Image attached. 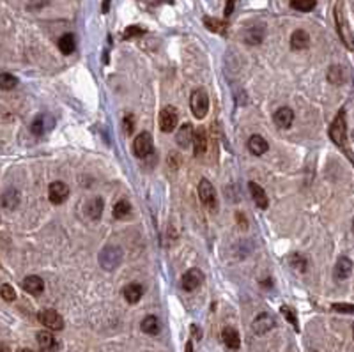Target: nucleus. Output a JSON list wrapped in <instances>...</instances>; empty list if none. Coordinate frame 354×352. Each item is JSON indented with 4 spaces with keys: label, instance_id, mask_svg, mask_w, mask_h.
<instances>
[{
    "label": "nucleus",
    "instance_id": "nucleus-1",
    "mask_svg": "<svg viewBox=\"0 0 354 352\" xmlns=\"http://www.w3.org/2000/svg\"><path fill=\"white\" fill-rule=\"evenodd\" d=\"M329 138L333 140L335 145H338L340 149H344L345 153H347L349 159H352L351 153H349V147H347V124H345L344 112H340L335 117V121L331 122V126H329Z\"/></svg>",
    "mask_w": 354,
    "mask_h": 352
},
{
    "label": "nucleus",
    "instance_id": "nucleus-2",
    "mask_svg": "<svg viewBox=\"0 0 354 352\" xmlns=\"http://www.w3.org/2000/svg\"><path fill=\"white\" fill-rule=\"evenodd\" d=\"M190 108L195 119H204L209 112V96L204 89H195L190 96Z\"/></svg>",
    "mask_w": 354,
    "mask_h": 352
},
{
    "label": "nucleus",
    "instance_id": "nucleus-3",
    "mask_svg": "<svg viewBox=\"0 0 354 352\" xmlns=\"http://www.w3.org/2000/svg\"><path fill=\"white\" fill-rule=\"evenodd\" d=\"M121 262H122V250L119 246H106L99 253V264L106 271H112L115 267H119Z\"/></svg>",
    "mask_w": 354,
    "mask_h": 352
},
{
    "label": "nucleus",
    "instance_id": "nucleus-4",
    "mask_svg": "<svg viewBox=\"0 0 354 352\" xmlns=\"http://www.w3.org/2000/svg\"><path fill=\"white\" fill-rule=\"evenodd\" d=\"M198 198H200V202L204 203L209 211L218 209L216 190H214V186L208 181V179H200V184H198Z\"/></svg>",
    "mask_w": 354,
    "mask_h": 352
},
{
    "label": "nucleus",
    "instance_id": "nucleus-5",
    "mask_svg": "<svg viewBox=\"0 0 354 352\" xmlns=\"http://www.w3.org/2000/svg\"><path fill=\"white\" fill-rule=\"evenodd\" d=\"M153 149H154V143H153V137H151V133H140L138 137H135L133 140V153L137 158H147V156L153 154Z\"/></svg>",
    "mask_w": 354,
    "mask_h": 352
},
{
    "label": "nucleus",
    "instance_id": "nucleus-6",
    "mask_svg": "<svg viewBox=\"0 0 354 352\" xmlns=\"http://www.w3.org/2000/svg\"><path fill=\"white\" fill-rule=\"evenodd\" d=\"M177 122H179V115L174 106H165L160 112V129L163 133H172L177 127Z\"/></svg>",
    "mask_w": 354,
    "mask_h": 352
},
{
    "label": "nucleus",
    "instance_id": "nucleus-7",
    "mask_svg": "<svg viewBox=\"0 0 354 352\" xmlns=\"http://www.w3.org/2000/svg\"><path fill=\"white\" fill-rule=\"evenodd\" d=\"M38 319H39V322H41L43 326L48 327V329H51V331H61L62 327H64V321H62V317L55 310L39 311Z\"/></svg>",
    "mask_w": 354,
    "mask_h": 352
},
{
    "label": "nucleus",
    "instance_id": "nucleus-8",
    "mask_svg": "<svg viewBox=\"0 0 354 352\" xmlns=\"http://www.w3.org/2000/svg\"><path fill=\"white\" fill-rule=\"evenodd\" d=\"M67 197H69V188H67L66 182L62 181H55L50 184V190H48V198L51 203H55V206H61V203H64Z\"/></svg>",
    "mask_w": 354,
    "mask_h": 352
},
{
    "label": "nucleus",
    "instance_id": "nucleus-9",
    "mask_svg": "<svg viewBox=\"0 0 354 352\" xmlns=\"http://www.w3.org/2000/svg\"><path fill=\"white\" fill-rule=\"evenodd\" d=\"M204 282V274H202L200 269H188L184 274H182V289L186 292H193L195 289L200 287V283Z\"/></svg>",
    "mask_w": 354,
    "mask_h": 352
},
{
    "label": "nucleus",
    "instance_id": "nucleus-10",
    "mask_svg": "<svg viewBox=\"0 0 354 352\" xmlns=\"http://www.w3.org/2000/svg\"><path fill=\"white\" fill-rule=\"evenodd\" d=\"M274 319L269 313H260L258 317H255V321L252 322V331L255 335H266L268 331H271L274 327Z\"/></svg>",
    "mask_w": 354,
    "mask_h": 352
},
{
    "label": "nucleus",
    "instance_id": "nucleus-11",
    "mask_svg": "<svg viewBox=\"0 0 354 352\" xmlns=\"http://www.w3.org/2000/svg\"><path fill=\"white\" fill-rule=\"evenodd\" d=\"M248 190H250V195H252L253 202H255V206L258 207V209H268V207H269V198H268V195H266L264 188H262L260 184H257V182H250Z\"/></svg>",
    "mask_w": 354,
    "mask_h": 352
},
{
    "label": "nucleus",
    "instance_id": "nucleus-12",
    "mask_svg": "<svg viewBox=\"0 0 354 352\" xmlns=\"http://www.w3.org/2000/svg\"><path fill=\"white\" fill-rule=\"evenodd\" d=\"M352 273V261L347 257H340L338 262L335 264V269H333V276H335L337 282H344L347 280Z\"/></svg>",
    "mask_w": 354,
    "mask_h": 352
},
{
    "label": "nucleus",
    "instance_id": "nucleus-13",
    "mask_svg": "<svg viewBox=\"0 0 354 352\" xmlns=\"http://www.w3.org/2000/svg\"><path fill=\"white\" fill-rule=\"evenodd\" d=\"M192 142H193L195 158H200V156L208 151V133H206L204 127H198L197 131H193Z\"/></svg>",
    "mask_w": 354,
    "mask_h": 352
},
{
    "label": "nucleus",
    "instance_id": "nucleus-14",
    "mask_svg": "<svg viewBox=\"0 0 354 352\" xmlns=\"http://www.w3.org/2000/svg\"><path fill=\"white\" fill-rule=\"evenodd\" d=\"M292 122H294V112L290 110V108L284 106V108H278V110L274 112V124H276L278 127L287 129V127L292 126Z\"/></svg>",
    "mask_w": 354,
    "mask_h": 352
},
{
    "label": "nucleus",
    "instance_id": "nucleus-15",
    "mask_svg": "<svg viewBox=\"0 0 354 352\" xmlns=\"http://www.w3.org/2000/svg\"><path fill=\"white\" fill-rule=\"evenodd\" d=\"M38 343L45 352H51V350L61 349V343L55 340V337L50 333V331H39V333H38Z\"/></svg>",
    "mask_w": 354,
    "mask_h": 352
},
{
    "label": "nucleus",
    "instance_id": "nucleus-16",
    "mask_svg": "<svg viewBox=\"0 0 354 352\" xmlns=\"http://www.w3.org/2000/svg\"><path fill=\"white\" fill-rule=\"evenodd\" d=\"M221 340H223L227 349H230V350H237L241 347L239 333H237L234 327H225V329L221 331Z\"/></svg>",
    "mask_w": 354,
    "mask_h": 352
},
{
    "label": "nucleus",
    "instance_id": "nucleus-17",
    "mask_svg": "<svg viewBox=\"0 0 354 352\" xmlns=\"http://www.w3.org/2000/svg\"><path fill=\"white\" fill-rule=\"evenodd\" d=\"M22 285H23V289H25V292H29V294H32V295H39L45 290V282L35 274L27 276V278L23 280Z\"/></svg>",
    "mask_w": 354,
    "mask_h": 352
},
{
    "label": "nucleus",
    "instance_id": "nucleus-18",
    "mask_svg": "<svg viewBox=\"0 0 354 352\" xmlns=\"http://www.w3.org/2000/svg\"><path fill=\"white\" fill-rule=\"evenodd\" d=\"M51 126H53V119L45 114V115H39V117L34 119L32 126H30V131H32L35 137H41V135H45V131L50 129Z\"/></svg>",
    "mask_w": 354,
    "mask_h": 352
},
{
    "label": "nucleus",
    "instance_id": "nucleus-19",
    "mask_svg": "<svg viewBox=\"0 0 354 352\" xmlns=\"http://www.w3.org/2000/svg\"><path fill=\"white\" fill-rule=\"evenodd\" d=\"M310 46V35L306 30H296L292 34V38H290V48L296 51H301V50H306V48Z\"/></svg>",
    "mask_w": 354,
    "mask_h": 352
},
{
    "label": "nucleus",
    "instance_id": "nucleus-20",
    "mask_svg": "<svg viewBox=\"0 0 354 352\" xmlns=\"http://www.w3.org/2000/svg\"><path fill=\"white\" fill-rule=\"evenodd\" d=\"M248 149H250V153H252V154L262 156V154H266L269 151V143L266 142L260 135H252L250 140H248Z\"/></svg>",
    "mask_w": 354,
    "mask_h": 352
},
{
    "label": "nucleus",
    "instance_id": "nucleus-21",
    "mask_svg": "<svg viewBox=\"0 0 354 352\" xmlns=\"http://www.w3.org/2000/svg\"><path fill=\"white\" fill-rule=\"evenodd\" d=\"M192 138H193V126L190 122L182 124L181 127H179L177 131V137H176V142L179 147H182V149H186V147L192 143Z\"/></svg>",
    "mask_w": 354,
    "mask_h": 352
},
{
    "label": "nucleus",
    "instance_id": "nucleus-22",
    "mask_svg": "<svg viewBox=\"0 0 354 352\" xmlns=\"http://www.w3.org/2000/svg\"><path fill=\"white\" fill-rule=\"evenodd\" d=\"M144 295V287L140 283H129L128 287L124 289V299L129 303V305H135L138 303Z\"/></svg>",
    "mask_w": 354,
    "mask_h": 352
},
{
    "label": "nucleus",
    "instance_id": "nucleus-23",
    "mask_svg": "<svg viewBox=\"0 0 354 352\" xmlns=\"http://www.w3.org/2000/svg\"><path fill=\"white\" fill-rule=\"evenodd\" d=\"M85 214L89 216L92 221H98V219L101 218V214H103V200L98 198V197L89 200V202H87V206H85Z\"/></svg>",
    "mask_w": 354,
    "mask_h": 352
},
{
    "label": "nucleus",
    "instance_id": "nucleus-24",
    "mask_svg": "<svg viewBox=\"0 0 354 352\" xmlns=\"http://www.w3.org/2000/svg\"><path fill=\"white\" fill-rule=\"evenodd\" d=\"M142 331L154 337V335L160 333V321H158L154 315H147L144 321H142Z\"/></svg>",
    "mask_w": 354,
    "mask_h": 352
},
{
    "label": "nucleus",
    "instance_id": "nucleus-25",
    "mask_svg": "<svg viewBox=\"0 0 354 352\" xmlns=\"http://www.w3.org/2000/svg\"><path fill=\"white\" fill-rule=\"evenodd\" d=\"M74 35L73 34H64L61 39H59V50L64 55H71L74 51Z\"/></svg>",
    "mask_w": 354,
    "mask_h": 352
},
{
    "label": "nucleus",
    "instance_id": "nucleus-26",
    "mask_svg": "<svg viewBox=\"0 0 354 352\" xmlns=\"http://www.w3.org/2000/svg\"><path fill=\"white\" fill-rule=\"evenodd\" d=\"M328 80L331 83H335V85H340V83H344L345 82V71H344V67L342 66H331L329 67V71H328Z\"/></svg>",
    "mask_w": 354,
    "mask_h": 352
},
{
    "label": "nucleus",
    "instance_id": "nucleus-27",
    "mask_svg": "<svg viewBox=\"0 0 354 352\" xmlns=\"http://www.w3.org/2000/svg\"><path fill=\"white\" fill-rule=\"evenodd\" d=\"M129 213H131V206H129V202H126V200H119V202L114 206V211H112L115 219H124Z\"/></svg>",
    "mask_w": 354,
    "mask_h": 352
},
{
    "label": "nucleus",
    "instance_id": "nucleus-28",
    "mask_svg": "<svg viewBox=\"0 0 354 352\" xmlns=\"http://www.w3.org/2000/svg\"><path fill=\"white\" fill-rule=\"evenodd\" d=\"M204 25L208 27L211 32H216V34H225V30H227L225 22H220V20H216V18H211V16H206L204 18Z\"/></svg>",
    "mask_w": 354,
    "mask_h": 352
},
{
    "label": "nucleus",
    "instance_id": "nucleus-29",
    "mask_svg": "<svg viewBox=\"0 0 354 352\" xmlns=\"http://www.w3.org/2000/svg\"><path fill=\"white\" fill-rule=\"evenodd\" d=\"M2 203L7 209H14V207L20 203V195L16 190H7L6 193L2 195Z\"/></svg>",
    "mask_w": 354,
    "mask_h": 352
},
{
    "label": "nucleus",
    "instance_id": "nucleus-30",
    "mask_svg": "<svg viewBox=\"0 0 354 352\" xmlns=\"http://www.w3.org/2000/svg\"><path fill=\"white\" fill-rule=\"evenodd\" d=\"M317 6V0H290V7L301 13H310Z\"/></svg>",
    "mask_w": 354,
    "mask_h": 352
},
{
    "label": "nucleus",
    "instance_id": "nucleus-31",
    "mask_svg": "<svg viewBox=\"0 0 354 352\" xmlns=\"http://www.w3.org/2000/svg\"><path fill=\"white\" fill-rule=\"evenodd\" d=\"M262 38H264V27H258V30L257 27H253V29L246 32V43H250V45H258Z\"/></svg>",
    "mask_w": 354,
    "mask_h": 352
},
{
    "label": "nucleus",
    "instance_id": "nucleus-32",
    "mask_svg": "<svg viewBox=\"0 0 354 352\" xmlns=\"http://www.w3.org/2000/svg\"><path fill=\"white\" fill-rule=\"evenodd\" d=\"M16 85H18L16 77H13V75H9V73L0 75V89H2V90H11V89H14Z\"/></svg>",
    "mask_w": 354,
    "mask_h": 352
},
{
    "label": "nucleus",
    "instance_id": "nucleus-33",
    "mask_svg": "<svg viewBox=\"0 0 354 352\" xmlns=\"http://www.w3.org/2000/svg\"><path fill=\"white\" fill-rule=\"evenodd\" d=\"M0 295H2L4 301L11 303V301H14V299H16V290H14L11 285H7V283H6V285L0 287Z\"/></svg>",
    "mask_w": 354,
    "mask_h": 352
},
{
    "label": "nucleus",
    "instance_id": "nucleus-34",
    "mask_svg": "<svg viewBox=\"0 0 354 352\" xmlns=\"http://www.w3.org/2000/svg\"><path fill=\"white\" fill-rule=\"evenodd\" d=\"M282 313L285 315V319H287V321L292 324L294 326V329L296 331H300V324H297V319H296V313H294L292 310H290L289 306H282Z\"/></svg>",
    "mask_w": 354,
    "mask_h": 352
},
{
    "label": "nucleus",
    "instance_id": "nucleus-35",
    "mask_svg": "<svg viewBox=\"0 0 354 352\" xmlns=\"http://www.w3.org/2000/svg\"><path fill=\"white\" fill-rule=\"evenodd\" d=\"M290 266H292L294 269H297V271H305L306 269L305 257H301V255H292V257H290Z\"/></svg>",
    "mask_w": 354,
    "mask_h": 352
},
{
    "label": "nucleus",
    "instance_id": "nucleus-36",
    "mask_svg": "<svg viewBox=\"0 0 354 352\" xmlns=\"http://www.w3.org/2000/svg\"><path fill=\"white\" fill-rule=\"evenodd\" d=\"M144 34V29L138 25H131L124 30V39H131V38H138V35Z\"/></svg>",
    "mask_w": 354,
    "mask_h": 352
},
{
    "label": "nucleus",
    "instance_id": "nucleus-37",
    "mask_svg": "<svg viewBox=\"0 0 354 352\" xmlns=\"http://www.w3.org/2000/svg\"><path fill=\"white\" fill-rule=\"evenodd\" d=\"M135 129V117L133 115H126L124 117V133L126 135H131Z\"/></svg>",
    "mask_w": 354,
    "mask_h": 352
},
{
    "label": "nucleus",
    "instance_id": "nucleus-38",
    "mask_svg": "<svg viewBox=\"0 0 354 352\" xmlns=\"http://www.w3.org/2000/svg\"><path fill=\"white\" fill-rule=\"evenodd\" d=\"M333 310L340 311V313H352L354 308L352 305H340V303H335V305H333Z\"/></svg>",
    "mask_w": 354,
    "mask_h": 352
},
{
    "label": "nucleus",
    "instance_id": "nucleus-39",
    "mask_svg": "<svg viewBox=\"0 0 354 352\" xmlns=\"http://www.w3.org/2000/svg\"><path fill=\"white\" fill-rule=\"evenodd\" d=\"M234 7H236V0H227V6H225V16H227V18L234 13Z\"/></svg>",
    "mask_w": 354,
    "mask_h": 352
},
{
    "label": "nucleus",
    "instance_id": "nucleus-40",
    "mask_svg": "<svg viewBox=\"0 0 354 352\" xmlns=\"http://www.w3.org/2000/svg\"><path fill=\"white\" fill-rule=\"evenodd\" d=\"M110 4H112V0H103V7H101L103 13H108V11H110Z\"/></svg>",
    "mask_w": 354,
    "mask_h": 352
},
{
    "label": "nucleus",
    "instance_id": "nucleus-41",
    "mask_svg": "<svg viewBox=\"0 0 354 352\" xmlns=\"http://www.w3.org/2000/svg\"><path fill=\"white\" fill-rule=\"evenodd\" d=\"M184 352H193V343H192V342L186 343V349H184Z\"/></svg>",
    "mask_w": 354,
    "mask_h": 352
},
{
    "label": "nucleus",
    "instance_id": "nucleus-42",
    "mask_svg": "<svg viewBox=\"0 0 354 352\" xmlns=\"http://www.w3.org/2000/svg\"><path fill=\"white\" fill-rule=\"evenodd\" d=\"M0 352H9V349H7V347L4 345V347H0Z\"/></svg>",
    "mask_w": 354,
    "mask_h": 352
},
{
    "label": "nucleus",
    "instance_id": "nucleus-43",
    "mask_svg": "<svg viewBox=\"0 0 354 352\" xmlns=\"http://www.w3.org/2000/svg\"><path fill=\"white\" fill-rule=\"evenodd\" d=\"M18 352H34V350H30V349H20Z\"/></svg>",
    "mask_w": 354,
    "mask_h": 352
},
{
    "label": "nucleus",
    "instance_id": "nucleus-44",
    "mask_svg": "<svg viewBox=\"0 0 354 352\" xmlns=\"http://www.w3.org/2000/svg\"><path fill=\"white\" fill-rule=\"evenodd\" d=\"M165 2H174V0H165Z\"/></svg>",
    "mask_w": 354,
    "mask_h": 352
}]
</instances>
